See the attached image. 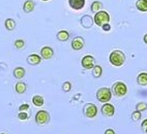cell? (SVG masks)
<instances>
[{
  "label": "cell",
  "instance_id": "6da1fadb",
  "mask_svg": "<svg viewBox=\"0 0 147 134\" xmlns=\"http://www.w3.org/2000/svg\"><path fill=\"white\" fill-rule=\"evenodd\" d=\"M109 60H110V63L113 66L116 67H120L124 64L125 62V55L122 51L115 50L111 53L110 56H109Z\"/></svg>",
  "mask_w": 147,
  "mask_h": 134
},
{
  "label": "cell",
  "instance_id": "7a4b0ae2",
  "mask_svg": "<svg viewBox=\"0 0 147 134\" xmlns=\"http://www.w3.org/2000/svg\"><path fill=\"white\" fill-rule=\"evenodd\" d=\"M96 98L100 102L102 103L109 102L111 100V98H112V91H111V89L106 87L100 88L96 92Z\"/></svg>",
  "mask_w": 147,
  "mask_h": 134
},
{
  "label": "cell",
  "instance_id": "3957f363",
  "mask_svg": "<svg viewBox=\"0 0 147 134\" xmlns=\"http://www.w3.org/2000/svg\"><path fill=\"white\" fill-rule=\"evenodd\" d=\"M111 91L116 97H123L127 93V87L123 82H117L112 86Z\"/></svg>",
  "mask_w": 147,
  "mask_h": 134
},
{
  "label": "cell",
  "instance_id": "277c9868",
  "mask_svg": "<svg viewBox=\"0 0 147 134\" xmlns=\"http://www.w3.org/2000/svg\"><path fill=\"white\" fill-rule=\"evenodd\" d=\"M93 21H94V24L96 26L102 27L104 24L110 22V15L105 11H100L98 13H96L94 15Z\"/></svg>",
  "mask_w": 147,
  "mask_h": 134
},
{
  "label": "cell",
  "instance_id": "5b68a950",
  "mask_svg": "<svg viewBox=\"0 0 147 134\" xmlns=\"http://www.w3.org/2000/svg\"><path fill=\"white\" fill-rule=\"evenodd\" d=\"M84 116L89 119H93L97 115V107L94 103H86L83 107Z\"/></svg>",
  "mask_w": 147,
  "mask_h": 134
},
{
  "label": "cell",
  "instance_id": "8992f818",
  "mask_svg": "<svg viewBox=\"0 0 147 134\" xmlns=\"http://www.w3.org/2000/svg\"><path fill=\"white\" fill-rule=\"evenodd\" d=\"M50 122V113L47 111H40L35 115V123L38 125H45Z\"/></svg>",
  "mask_w": 147,
  "mask_h": 134
},
{
  "label": "cell",
  "instance_id": "52a82bcc",
  "mask_svg": "<svg viewBox=\"0 0 147 134\" xmlns=\"http://www.w3.org/2000/svg\"><path fill=\"white\" fill-rule=\"evenodd\" d=\"M81 65L84 69L87 70H90L95 66V60L93 58V56L91 55H86L84 56L81 60Z\"/></svg>",
  "mask_w": 147,
  "mask_h": 134
},
{
  "label": "cell",
  "instance_id": "ba28073f",
  "mask_svg": "<svg viewBox=\"0 0 147 134\" xmlns=\"http://www.w3.org/2000/svg\"><path fill=\"white\" fill-rule=\"evenodd\" d=\"M100 113L105 117H113L115 113V107L111 103H104V105L100 108Z\"/></svg>",
  "mask_w": 147,
  "mask_h": 134
},
{
  "label": "cell",
  "instance_id": "9c48e42d",
  "mask_svg": "<svg viewBox=\"0 0 147 134\" xmlns=\"http://www.w3.org/2000/svg\"><path fill=\"white\" fill-rule=\"evenodd\" d=\"M85 45V39L82 36H76L71 40V49L74 51L82 50Z\"/></svg>",
  "mask_w": 147,
  "mask_h": 134
},
{
  "label": "cell",
  "instance_id": "30bf717a",
  "mask_svg": "<svg viewBox=\"0 0 147 134\" xmlns=\"http://www.w3.org/2000/svg\"><path fill=\"white\" fill-rule=\"evenodd\" d=\"M80 23H81L82 27H84L86 29H89V28H91V27L93 26L94 21H93V18H92L91 16H89V15H84V16H82L81 20H80Z\"/></svg>",
  "mask_w": 147,
  "mask_h": 134
},
{
  "label": "cell",
  "instance_id": "8fae6325",
  "mask_svg": "<svg viewBox=\"0 0 147 134\" xmlns=\"http://www.w3.org/2000/svg\"><path fill=\"white\" fill-rule=\"evenodd\" d=\"M86 0H68V4L75 11H80L84 7Z\"/></svg>",
  "mask_w": 147,
  "mask_h": 134
},
{
  "label": "cell",
  "instance_id": "7c38bea8",
  "mask_svg": "<svg viewBox=\"0 0 147 134\" xmlns=\"http://www.w3.org/2000/svg\"><path fill=\"white\" fill-rule=\"evenodd\" d=\"M53 55H54V51H53L52 47H42V50H40V56H42V59L49 60V59L52 58Z\"/></svg>",
  "mask_w": 147,
  "mask_h": 134
},
{
  "label": "cell",
  "instance_id": "4fadbf2b",
  "mask_svg": "<svg viewBox=\"0 0 147 134\" xmlns=\"http://www.w3.org/2000/svg\"><path fill=\"white\" fill-rule=\"evenodd\" d=\"M42 58H40V56L37 54H31L27 57V62L30 65H38L42 62Z\"/></svg>",
  "mask_w": 147,
  "mask_h": 134
},
{
  "label": "cell",
  "instance_id": "5bb4252c",
  "mask_svg": "<svg viewBox=\"0 0 147 134\" xmlns=\"http://www.w3.org/2000/svg\"><path fill=\"white\" fill-rule=\"evenodd\" d=\"M34 7H35V3H34L33 0H26L23 4V11H24V13H26L33 11Z\"/></svg>",
  "mask_w": 147,
  "mask_h": 134
},
{
  "label": "cell",
  "instance_id": "9a60e30c",
  "mask_svg": "<svg viewBox=\"0 0 147 134\" xmlns=\"http://www.w3.org/2000/svg\"><path fill=\"white\" fill-rule=\"evenodd\" d=\"M13 76H15L16 79H23L24 76H25L26 71H25V69H24L23 67H21V66H18V67H16V68L13 69Z\"/></svg>",
  "mask_w": 147,
  "mask_h": 134
},
{
  "label": "cell",
  "instance_id": "2e32d148",
  "mask_svg": "<svg viewBox=\"0 0 147 134\" xmlns=\"http://www.w3.org/2000/svg\"><path fill=\"white\" fill-rule=\"evenodd\" d=\"M56 37L59 41H66L69 38V33L66 30H60L59 32H57Z\"/></svg>",
  "mask_w": 147,
  "mask_h": 134
},
{
  "label": "cell",
  "instance_id": "e0dca14e",
  "mask_svg": "<svg viewBox=\"0 0 147 134\" xmlns=\"http://www.w3.org/2000/svg\"><path fill=\"white\" fill-rule=\"evenodd\" d=\"M15 90H16V92L18 93V94H24V93L26 92L27 86L24 82H19V83H17L16 86H15Z\"/></svg>",
  "mask_w": 147,
  "mask_h": 134
},
{
  "label": "cell",
  "instance_id": "ac0fdd59",
  "mask_svg": "<svg viewBox=\"0 0 147 134\" xmlns=\"http://www.w3.org/2000/svg\"><path fill=\"white\" fill-rule=\"evenodd\" d=\"M137 83L140 86H147V72H141L137 76Z\"/></svg>",
  "mask_w": 147,
  "mask_h": 134
},
{
  "label": "cell",
  "instance_id": "d6986e66",
  "mask_svg": "<svg viewBox=\"0 0 147 134\" xmlns=\"http://www.w3.org/2000/svg\"><path fill=\"white\" fill-rule=\"evenodd\" d=\"M136 7L140 11H147V0H137L136 1Z\"/></svg>",
  "mask_w": 147,
  "mask_h": 134
},
{
  "label": "cell",
  "instance_id": "ffe728a7",
  "mask_svg": "<svg viewBox=\"0 0 147 134\" xmlns=\"http://www.w3.org/2000/svg\"><path fill=\"white\" fill-rule=\"evenodd\" d=\"M44 102H45V100H44V97L40 96V95H34L33 97H32V103H33L35 106H42L44 105Z\"/></svg>",
  "mask_w": 147,
  "mask_h": 134
},
{
  "label": "cell",
  "instance_id": "44dd1931",
  "mask_svg": "<svg viewBox=\"0 0 147 134\" xmlns=\"http://www.w3.org/2000/svg\"><path fill=\"white\" fill-rule=\"evenodd\" d=\"M4 26H5L6 30L13 31L16 28V22H15L13 19H6L5 22H4Z\"/></svg>",
  "mask_w": 147,
  "mask_h": 134
},
{
  "label": "cell",
  "instance_id": "7402d4cb",
  "mask_svg": "<svg viewBox=\"0 0 147 134\" xmlns=\"http://www.w3.org/2000/svg\"><path fill=\"white\" fill-rule=\"evenodd\" d=\"M90 8H91V11L92 13H98L100 11H102V3L100 2V1H93L91 4V6H90Z\"/></svg>",
  "mask_w": 147,
  "mask_h": 134
},
{
  "label": "cell",
  "instance_id": "603a6c76",
  "mask_svg": "<svg viewBox=\"0 0 147 134\" xmlns=\"http://www.w3.org/2000/svg\"><path fill=\"white\" fill-rule=\"evenodd\" d=\"M102 74V66L100 65H95L93 68H92V75H93V77H95V79H98V77H100Z\"/></svg>",
  "mask_w": 147,
  "mask_h": 134
},
{
  "label": "cell",
  "instance_id": "cb8c5ba5",
  "mask_svg": "<svg viewBox=\"0 0 147 134\" xmlns=\"http://www.w3.org/2000/svg\"><path fill=\"white\" fill-rule=\"evenodd\" d=\"M147 109V103L146 102H139L137 103L136 105V111H144Z\"/></svg>",
  "mask_w": 147,
  "mask_h": 134
},
{
  "label": "cell",
  "instance_id": "d4e9b609",
  "mask_svg": "<svg viewBox=\"0 0 147 134\" xmlns=\"http://www.w3.org/2000/svg\"><path fill=\"white\" fill-rule=\"evenodd\" d=\"M13 45H15V47H16L17 50H22L25 47V41L23 39H17Z\"/></svg>",
  "mask_w": 147,
  "mask_h": 134
},
{
  "label": "cell",
  "instance_id": "484cf974",
  "mask_svg": "<svg viewBox=\"0 0 147 134\" xmlns=\"http://www.w3.org/2000/svg\"><path fill=\"white\" fill-rule=\"evenodd\" d=\"M142 115H141V111H135L134 113H131V120L134 122H138L141 119Z\"/></svg>",
  "mask_w": 147,
  "mask_h": 134
},
{
  "label": "cell",
  "instance_id": "4316f807",
  "mask_svg": "<svg viewBox=\"0 0 147 134\" xmlns=\"http://www.w3.org/2000/svg\"><path fill=\"white\" fill-rule=\"evenodd\" d=\"M28 118H29V116L26 111H20V113H18V119L21 120V121H26Z\"/></svg>",
  "mask_w": 147,
  "mask_h": 134
},
{
  "label": "cell",
  "instance_id": "83f0119b",
  "mask_svg": "<svg viewBox=\"0 0 147 134\" xmlns=\"http://www.w3.org/2000/svg\"><path fill=\"white\" fill-rule=\"evenodd\" d=\"M71 89V84L69 82H65L63 83L62 85V91H64V92H69Z\"/></svg>",
  "mask_w": 147,
  "mask_h": 134
},
{
  "label": "cell",
  "instance_id": "f1b7e54d",
  "mask_svg": "<svg viewBox=\"0 0 147 134\" xmlns=\"http://www.w3.org/2000/svg\"><path fill=\"white\" fill-rule=\"evenodd\" d=\"M29 109V104L25 103V104H21L20 107H19V111H27Z\"/></svg>",
  "mask_w": 147,
  "mask_h": 134
},
{
  "label": "cell",
  "instance_id": "f546056e",
  "mask_svg": "<svg viewBox=\"0 0 147 134\" xmlns=\"http://www.w3.org/2000/svg\"><path fill=\"white\" fill-rule=\"evenodd\" d=\"M141 128H142V131L144 132V133H146V134H147V119H146V120H144L143 122H142Z\"/></svg>",
  "mask_w": 147,
  "mask_h": 134
},
{
  "label": "cell",
  "instance_id": "4dcf8cb0",
  "mask_svg": "<svg viewBox=\"0 0 147 134\" xmlns=\"http://www.w3.org/2000/svg\"><path fill=\"white\" fill-rule=\"evenodd\" d=\"M102 29L104 30V31H110L111 30V25L109 23H106V24H104L102 26Z\"/></svg>",
  "mask_w": 147,
  "mask_h": 134
},
{
  "label": "cell",
  "instance_id": "1f68e13d",
  "mask_svg": "<svg viewBox=\"0 0 147 134\" xmlns=\"http://www.w3.org/2000/svg\"><path fill=\"white\" fill-rule=\"evenodd\" d=\"M105 134H116V133L113 129H107L105 131Z\"/></svg>",
  "mask_w": 147,
  "mask_h": 134
},
{
  "label": "cell",
  "instance_id": "d6a6232c",
  "mask_svg": "<svg viewBox=\"0 0 147 134\" xmlns=\"http://www.w3.org/2000/svg\"><path fill=\"white\" fill-rule=\"evenodd\" d=\"M143 41H144L145 43L147 45V34H145V35H144V37H143Z\"/></svg>",
  "mask_w": 147,
  "mask_h": 134
},
{
  "label": "cell",
  "instance_id": "836d02e7",
  "mask_svg": "<svg viewBox=\"0 0 147 134\" xmlns=\"http://www.w3.org/2000/svg\"><path fill=\"white\" fill-rule=\"evenodd\" d=\"M42 1H49V0H42Z\"/></svg>",
  "mask_w": 147,
  "mask_h": 134
},
{
  "label": "cell",
  "instance_id": "e575fe53",
  "mask_svg": "<svg viewBox=\"0 0 147 134\" xmlns=\"http://www.w3.org/2000/svg\"><path fill=\"white\" fill-rule=\"evenodd\" d=\"M0 134H5V133H0Z\"/></svg>",
  "mask_w": 147,
  "mask_h": 134
}]
</instances>
